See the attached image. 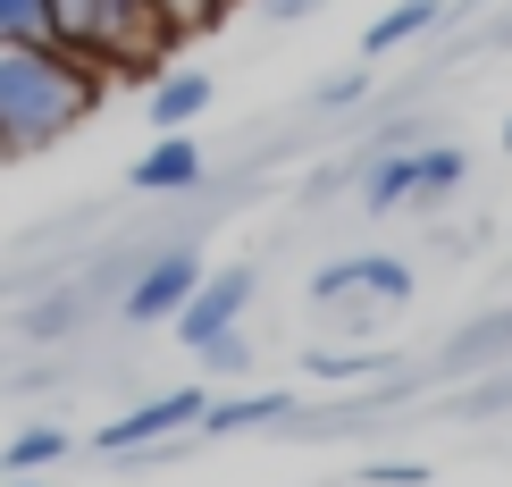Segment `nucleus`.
I'll return each instance as SVG.
<instances>
[{
    "label": "nucleus",
    "mask_w": 512,
    "mask_h": 487,
    "mask_svg": "<svg viewBox=\"0 0 512 487\" xmlns=\"http://www.w3.org/2000/svg\"><path fill=\"white\" fill-rule=\"evenodd\" d=\"M59 454H68V437H59V429H17L9 454H0V471H9V479H34V471H51Z\"/></svg>",
    "instance_id": "12"
},
{
    "label": "nucleus",
    "mask_w": 512,
    "mask_h": 487,
    "mask_svg": "<svg viewBox=\"0 0 512 487\" xmlns=\"http://www.w3.org/2000/svg\"><path fill=\"white\" fill-rule=\"evenodd\" d=\"M202 110H210V76L202 68H177V76L152 84V126L160 135H185V118H202Z\"/></svg>",
    "instance_id": "9"
},
{
    "label": "nucleus",
    "mask_w": 512,
    "mask_h": 487,
    "mask_svg": "<svg viewBox=\"0 0 512 487\" xmlns=\"http://www.w3.org/2000/svg\"><path fill=\"white\" fill-rule=\"evenodd\" d=\"M0 160H9V143H0Z\"/></svg>",
    "instance_id": "23"
},
{
    "label": "nucleus",
    "mask_w": 512,
    "mask_h": 487,
    "mask_svg": "<svg viewBox=\"0 0 512 487\" xmlns=\"http://www.w3.org/2000/svg\"><path fill=\"white\" fill-rule=\"evenodd\" d=\"M34 34H51L59 51H76L101 76H143L160 68V51L177 42L160 0H34Z\"/></svg>",
    "instance_id": "2"
},
{
    "label": "nucleus",
    "mask_w": 512,
    "mask_h": 487,
    "mask_svg": "<svg viewBox=\"0 0 512 487\" xmlns=\"http://www.w3.org/2000/svg\"><path fill=\"white\" fill-rule=\"evenodd\" d=\"M361 93H370V68H345V76H328V84H319V110H353Z\"/></svg>",
    "instance_id": "17"
},
{
    "label": "nucleus",
    "mask_w": 512,
    "mask_h": 487,
    "mask_svg": "<svg viewBox=\"0 0 512 487\" xmlns=\"http://www.w3.org/2000/svg\"><path fill=\"white\" fill-rule=\"evenodd\" d=\"M496 353H512V311H496V320H479V328H462L454 345H445V370H462V362H496Z\"/></svg>",
    "instance_id": "13"
},
{
    "label": "nucleus",
    "mask_w": 512,
    "mask_h": 487,
    "mask_svg": "<svg viewBox=\"0 0 512 487\" xmlns=\"http://www.w3.org/2000/svg\"><path fill=\"white\" fill-rule=\"evenodd\" d=\"M361 487H429V462H370Z\"/></svg>",
    "instance_id": "19"
},
{
    "label": "nucleus",
    "mask_w": 512,
    "mask_h": 487,
    "mask_svg": "<svg viewBox=\"0 0 512 487\" xmlns=\"http://www.w3.org/2000/svg\"><path fill=\"white\" fill-rule=\"evenodd\" d=\"M9 487H34V479H9Z\"/></svg>",
    "instance_id": "22"
},
{
    "label": "nucleus",
    "mask_w": 512,
    "mask_h": 487,
    "mask_svg": "<svg viewBox=\"0 0 512 487\" xmlns=\"http://www.w3.org/2000/svg\"><path fill=\"white\" fill-rule=\"evenodd\" d=\"M311 294H319V303H336V294H378V303H403V294H412V269L387 261V252H353V261H328V269H319Z\"/></svg>",
    "instance_id": "6"
},
{
    "label": "nucleus",
    "mask_w": 512,
    "mask_h": 487,
    "mask_svg": "<svg viewBox=\"0 0 512 487\" xmlns=\"http://www.w3.org/2000/svg\"><path fill=\"white\" fill-rule=\"evenodd\" d=\"M437 17H445V0H395V9L361 34V59H387V51H403V42H420Z\"/></svg>",
    "instance_id": "10"
},
{
    "label": "nucleus",
    "mask_w": 512,
    "mask_h": 487,
    "mask_svg": "<svg viewBox=\"0 0 512 487\" xmlns=\"http://www.w3.org/2000/svg\"><path fill=\"white\" fill-rule=\"evenodd\" d=\"M361 202H370V210H403V202H412V152L378 160V168H370V185H361Z\"/></svg>",
    "instance_id": "14"
},
{
    "label": "nucleus",
    "mask_w": 512,
    "mask_h": 487,
    "mask_svg": "<svg viewBox=\"0 0 512 487\" xmlns=\"http://www.w3.org/2000/svg\"><path fill=\"white\" fill-rule=\"evenodd\" d=\"M17 34H34V0H0V42H17Z\"/></svg>",
    "instance_id": "20"
},
{
    "label": "nucleus",
    "mask_w": 512,
    "mask_h": 487,
    "mask_svg": "<svg viewBox=\"0 0 512 487\" xmlns=\"http://www.w3.org/2000/svg\"><path fill=\"white\" fill-rule=\"evenodd\" d=\"M319 0H269V17H311Z\"/></svg>",
    "instance_id": "21"
},
{
    "label": "nucleus",
    "mask_w": 512,
    "mask_h": 487,
    "mask_svg": "<svg viewBox=\"0 0 512 487\" xmlns=\"http://www.w3.org/2000/svg\"><path fill=\"white\" fill-rule=\"evenodd\" d=\"M244 303H252V269H219V278H202L194 294H185V311H177V336L185 345H210V336H227L244 320Z\"/></svg>",
    "instance_id": "5"
},
{
    "label": "nucleus",
    "mask_w": 512,
    "mask_h": 487,
    "mask_svg": "<svg viewBox=\"0 0 512 487\" xmlns=\"http://www.w3.org/2000/svg\"><path fill=\"white\" fill-rule=\"evenodd\" d=\"M194 286H202V252L168 244V252H152V261L135 269V286H126L118 320H135V328H152V320H177V311H185V294H194Z\"/></svg>",
    "instance_id": "3"
},
{
    "label": "nucleus",
    "mask_w": 512,
    "mask_h": 487,
    "mask_svg": "<svg viewBox=\"0 0 512 487\" xmlns=\"http://www.w3.org/2000/svg\"><path fill=\"white\" fill-rule=\"evenodd\" d=\"M101 68H84L76 51H59L51 34H17L0 42V143L17 152H51L68 126L93 118Z\"/></svg>",
    "instance_id": "1"
},
{
    "label": "nucleus",
    "mask_w": 512,
    "mask_h": 487,
    "mask_svg": "<svg viewBox=\"0 0 512 487\" xmlns=\"http://www.w3.org/2000/svg\"><path fill=\"white\" fill-rule=\"evenodd\" d=\"M202 404H210L202 387H168V395H152V404H135V412H118L110 429L93 437V446H101V454H135V446H160V437H177V429H194V420H202Z\"/></svg>",
    "instance_id": "4"
},
{
    "label": "nucleus",
    "mask_w": 512,
    "mask_h": 487,
    "mask_svg": "<svg viewBox=\"0 0 512 487\" xmlns=\"http://www.w3.org/2000/svg\"><path fill=\"white\" fill-rule=\"evenodd\" d=\"M126 185H135V194H185V185H202V143L194 135H160L152 152L126 168Z\"/></svg>",
    "instance_id": "7"
},
{
    "label": "nucleus",
    "mask_w": 512,
    "mask_h": 487,
    "mask_svg": "<svg viewBox=\"0 0 512 487\" xmlns=\"http://www.w3.org/2000/svg\"><path fill=\"white\" fill-rule=\"evenodd\" d=\"M269 420H294V387L236 395V404H202V420H194V429H210V437H236V429H269Z\"/></svg>",
    "instance_id": "8"
},
{
    "label": "nucleus",
    "mask_w": 512,
    "mask_h": 487,
    "mask_svg": "<svg viewBox=\"0 0 512 487\" xmlns=\"http://www.w3.org/2000/svg\"><path fill=\"white\" fill-rule=\"evenodd\" d=\"M387 370V353H311V378H370Z\"/></svg>",
    "instance_id": "16"
},
{
    "label": "nucleus",
    "mask_w": 512,
    "mask_h": 487,
    "mask_svg": "<svg viewBox=\"0 0 512 487\" xmlns=\"http://www.w3.org/2000/svg\"><path fill=\"white\" fill-rule=\"evenodd\" d=\"M17 328H26L34 345H51V336H68V328H76V294H51V303H34V311H26Z\"/></svg>",
    "instance_id": "15"
},
{
    "label": "nucleus",
    "mask_w": 512,
    "mask_h": 487,
    "mask_svg": "<svg viewBox=\"0 0 512 487\" xmlns=\"http://www.w3.org/2000/svg\"><path fill=\"white\" fill-rule=\"evenodd\" d=\"M504 143H512V126H504Z\"/></svg>",
    "instance_id": "24"
},
{
    "label": "nucleus",
    "mask_w": 512,
    "mask_h": 487,
    "mask_svg": "<svg viewBox=\"0 0 512 487\" xmlns=\"http://www.w3.org/2000/svg\"><path fill=\"white\" fill-rule=\"evenodd\" d=\"M202 362H210V370H219V378H236V370L252 362V345H244V336H236V328H227V336H210V345H202Z\"/></svg>",
    "instance_id": "18"
},
{
    "label": "nucleus",
    "mask_w": 512,
    "mask_h": 487,
    "mask_svg": "<svg viewBox=\"0 0 512 487\" xmlns=\"http://www.w3.org/2000/svg\"><path fill=\"white\" fill-rule=\"evenodd\" d=\"M462 177H471V160H462L454 143H437V152H412V194H420V202H437V194H454Z\"/></svg>",
    "instance_id": "11"
}]
</instances>
